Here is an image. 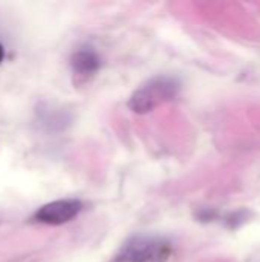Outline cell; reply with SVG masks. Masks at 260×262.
Returning a JSON list of instances; mask_svg holds the SVG:
<instances>
[{
	"label": "cell",
	"instance_id": "obj_3",
	"mask_svg": "<svg viewBox=\"0 0 260 262\" xmlns=\"http://www.w3.org/2000/svg\"><path fill=\"white\" fill-rule=\"evenodd\" d=\"M81 210H83V203L80 200H74V198L57 200L41 206L34 213L32 220L44 226H61L77 218Z\"/></svg>",
	"mask_w": 260,
	"mask_h": 262
},
{
	"label": "cell",
	"instance_id": "obj_1",
	"mask_svg": "<svg viewBox=\"0 0 260 262\" xmlns=\"http://www.w3.org/2000/svg\"><path fill=\"white\" fill-rule=\"evenodd\" d=\"M181 91V81L172 75H158L133 92L129 107L135 114H147L158 106L172 101Z\"/></svg>",
	"mask_w": 260,
	"mask_h": 262
},
{
	"label": "cell",
	"instance_id": "obj_6",
	"mask_svg": "<svg viewBox=\"0 0 260 262\" xmlns=\"http://www.w3.org/2000/svg\"><path fill=\"white\" fill-rule=\"evenodd\" d=\"M196 218L202 223H208V221H215L218 218V212L213 209H201L196 213Z\"/></svg>",
	"mask_w": 260,
	"mask_h": 262
},
{
	"label": "cell",
	"instance_id": "obj_5",
	"mask_svg": "<svg viewBox=\"0 0 260 262\" xmlns=\"http://www.w3.org/2000/svg\"><path fill=\"white\" fill-rule=\"evenodd\" d=\"M251 213L250 210H245V209H241V210H236V212H230L224 216V223L228 229H239L241 226H244L245 223H248Z\"/></svg>",
	"mask_w": 260,
	"mask_h": 262
},
{
	"label": "cell",
	"instance_id": "obj_2",
	"mask_svg": "<svg viewBox=\"0 0 260 262\" xmlns=\"http://www.w3.org/2000/svg\"><path fill=\"white\" fill-rule=\"evenodd\" d=\"M172 250L166 238L136 235L123 244L113 262H169Z\"/></svg>",
	"mask_w": 260,
	"mask_h": 262
},
{
	"label": "cell",
	"instance_id": "obj_7",
	"mask_svg": "<svg viewBox=\"0 0 260 262\" xmlns=\"http://www.w3.org/2000/svg\"><path fill=\"white\" fill-rule=\"evenodd\" d=\"M5 60V48H3V45L0 43V63Z\"/></svg>",
	"mask_w": 260,
	"mask_h": 262
},
{
	"label": "cell",
	"instance_id": "obj_4",
	"mask_svg": "<svg viewBox=\"0 0 260 262\" xmlns=\"http://www.w3.org/2000/svg\"><path fill=\"white\" fill-rule=\"evenodd\" d=\"M101 58L92 46H81L70 55L72 72L80 78H89L98 72Z\"/></svg>",
	"mask_w": 260,
	"mask_h": 262
}]
</instances>
